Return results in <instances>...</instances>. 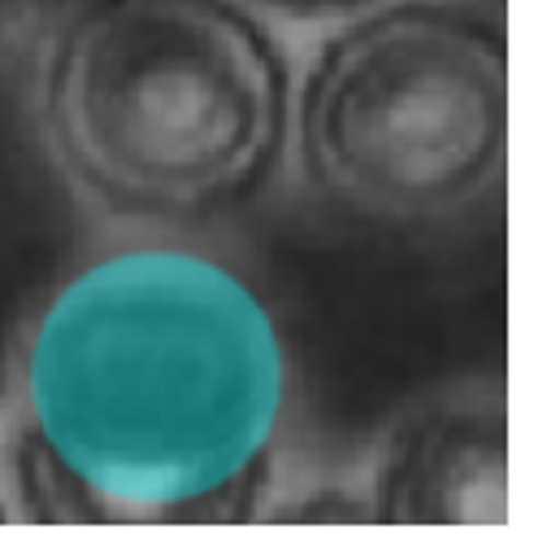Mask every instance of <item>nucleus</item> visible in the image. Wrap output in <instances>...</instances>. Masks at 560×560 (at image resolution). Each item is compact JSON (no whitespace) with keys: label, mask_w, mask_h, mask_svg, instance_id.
Masks as SVG:
<instances>
[{"label":"nucleus","mask_w":560,"mask_h":560,"mask_svg":"<svg viewBox=\"0 0 560 560\" xmlns=\"http://www.w3.org/2000/svg\"><path fill=\"white\" fill-rule=\"evenodd\" d=\"M282 409V335L240 275L174 248L105 257L26 343L22 504L35 522H248Z\"/></svg>","instance_id":"obj_1"},{"label":"nucleus","mask_w":560,"mask_h":560,"mask_svg":"<svg viewBox=\"0 0 560 560\" xmlns=\"http://www.w3.org/2000/svg\"><path fill=\"white\" fill-rule=\"evenodd\" d=\"M48 131L109 209L196 222L270 178L287 66L235 0H101L52 52Z\"/></svg>","instance_id":"obj_2"},{"label":"nucleus","mask_w":560,"mask_h":560,"mask_svg":"<svg viewBox=\"0 0 560 560\" xmlns=\"http://www.w3.org/2000/svg\"><path fill=\"white\" fill-rule=\"evenodd\" d=\"M308 183L339 209L421 226L487 200L509 156L504 35L456 4H392L326 44L304 101Z\"/></svg>","instance_id":"obj_3"},{"label":"nucleus","mask_w":560,"mask_h":560,"mask_svg":"<svg viewBox=\"0 0 560 560\" xmlns=\"http://www.w3.org/2000/svg\"><path fill=\"white\" fill-rule=\"evenodd\" d=\"M374 517L400 526H504L509 522V409L500 383H456L392 425Z\"/></svg>","instance_id":"obj_4"},{"label":"nucleus","mask_w":560,"mask_h":560,"mask_svg":"<svg viewBox=\"0 0 560 560\" xmlns=\"http://www.w3.org/2000/svg\"><path fill=\"white\" fill-rule=\"evenodd\" d=\"M282 13H300V18H326V13H348V9H361L370 0H266Z\"/></svg>","instance_id":"obj_5"},{"label":"nucleus","mask_w":560,"mask_h":560,"mask_svg":"<svg viewBox=\"0 0 560 560\" xmlns=\"http://www.w3.org/2000/svg\"><path fill=\"white\" fill-rule=\"evenodd\" d=\"M0 522H9V509H4V495H0Z\"/></svg>","instance_id":"obj_6"},{"label":"nucleus","mask_w":560,"mask_h":560,"mask_svg":"<svg viewBox=\"0 0 560 560\" xmlns=\"http://www.w3.org/2000/svg\"><path fill=\"white\" fill-rule=\"evenodd\" d=\"M26 4H66V0H26Z\"/></svg>","instance_id":"obj_7"}]
</instances>
